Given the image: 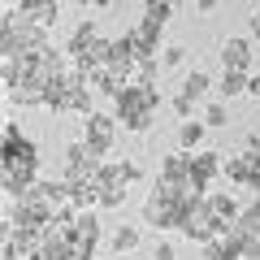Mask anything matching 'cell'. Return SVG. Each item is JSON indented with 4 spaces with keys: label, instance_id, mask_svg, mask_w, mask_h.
<instances>
[{
    "label": "cell",
    "instance_id": "836d02e7",
    "mask_svg": "<svg viewBox=\"0 0 260 260\" xmlns=\"http://www.w3.org/2000/svg\"><path fill=\"white\" fill-rule=\"evenodd\" d=\"M113 5H117V0H95V9H113Z\"/></svg>",
    "mask_w": 260,
    "mask_h": 260
},
{
    "label": "cell",
    "instance_id": "9a60e30c",
    "mask_svg": "<svg viewBox=\"0 0 260 260\" xmlns=\"http://www.w3.org/2000/svg\"><path fill=\"white\" fill-rule=\"evenodd\" d=\"M204 135H208L204 117H186L182 126H178V148H182V152H200V143H204Z\"/></svg>",
    "mask_w": 260,
    "mask_h": 260
},
{
    "label": "cell",
    "instance_id": "d6986e66",
    "mask_svg": "<svg viewBox=\"0 0 260 260\" xmlns=\"http://www.w3.org/2000/svg\"><path fill=\"white\" fill-rule=\"evenodd\" d=\"M247 78H251V74H239V70H221V78H217V95H221V100L247 95Z\"/></svg>",
    "mask_w": 260,
    "mask_h": 260
},
{
    "label": "cell",
    "instance_id": "7c38bea8",
    "mask_svg": "<svg viewBox=\"0 0 260 260\" xmlns=\"http://www.w3.org/2000/svg\"><path fill=\"white\" fill-rule=\"evenodd\" d=\"M200 251H204V260H239L243 256V239L234 230H221L208 243H200Z\"/></svg>",
    "mask_w": 260,
    "mask_h": 260
},
{
    "label": "cell",
    "instance_id": "2e32d148",
    "mask_svg": "<svg viewBox=\"0 0 260 260\" xmlns=\"http://www.w3.org/2000/svg\"><path fill=\"white\" fill-rule=\"evenodd\" d=\"M208 91H213V78H208L204 70H191V74L182 78V91H178V95H182V100H191V104H204Z\"/></svg>",
    "mask_w": 260,
    "mask_h": 260
},
{
    "label": "cell",
    "instance_id": "7402d4cb",
    "mask_svg": "<svg viewBox=\"0 0 260 260\" xmlns=\"http://www.w3.org/2000/svg\"><path fill=\"white\" fill-rule=\"evenodd\" d=\"M74 230L83 234V239H91V243H100V217H95V208H83V213H78V221H74Z\"/></svg>",
    "mask_w": 260,
    "mask_h": 260
},
{
    "label": "cell",
    "instance_id": "3957f363",
    "mask_svg": "<svg viewBox=\"0 0 260 260\" xmlns=\"http://www.w3.org/2000/svg\"><path fill=\"white\" fill-rule=\"evenodd\" d=\"M100 160H104L100 152H91L83 139H78V143H70V148H65V156H61V178H65L70 186L91 182V178H95V169H100Z\"/></svg>",
    "mask_w": 260,
    "mask_h": 260
},
{
    "label": "cell",
    "instance_id": "ba28073f",
    "mask_svg": "<svg viewBox=\"0 0 260 260\" xmlns=\"http://www.w3.org/2000/svg\"><path fill=\"white\" fill-rule=\"evenodd\" d=\"M251 44H256V39H239V35H230V39L221 44V70L251 74V70H256V61H251Z\"/></svg>",
    "mask_w": 260,
    "mask_h": 260
},
{
    "label": "cell",
    "instance_id": "f1b7e54d",
    "mask_svg": "<svg viewBox=\"0 0 260 260\" xmlns=\"http://www.w3.org/2000/svg\"><path fill=\"white\" fill-rule=\"evenodd\" d=\"M0 260H26V251H22L18 243H9V239H5V251H0Z\"/></svg>",
    "mask_w": 260,
    "mask_h": 260
},
{
    "label": "cell",
    "instance_id": "484cf974",
    "mask_svg": "<svg viewBox=\"0 0 260 260\" xmlns=\"http://www.w3.org/2000/svg\"><path fill=\"white\" fill-rule=\"evenodd\" d=\"M121 178H126V186H135L143 178V169H139V160H121Z\"/></svg>",
    "mask_w": 260,
    "mask_h": 260
},
{
    "label": "cell",
    "instance_id": "52a82bcc",
    "mask_svg": "<svg viewBox=\"0 0 260 260\" xmlns=\"http://www.w3.org/2000/svg\"><path fill=\"white\" fill-rule=\"evenodd\" d=\"M221 178H230L234 186H251V191H256V182H260V152L243 148L239 156H230V160H225Z\"/></svg>",
    "mask_w": 260,
    "mask_h": 260
},
{
    "label": "cell",
    "instance_id": "d6a6232c",
    "mask_svg": "<svg viewBox=\"0 0 260 260\" xmlns=\"http://www.w3.org/2000/svg\"><path fill=\"white\" fill-rule=\"evenodd\" d=\"M247 148H251V152H260V130H256V135H247Z\"/></svg>",
    "mask_w": 260,
    "mask_h": 260
},
{
    "label": "cell",
    "instance_id": "f35d334b",
    "mask_svg": "<svg viewBox=\"0 0 260 260\" xmlns=\"http://www.w3.org/2000/svg\"><path fill=\"white\" fill-rule=\"evenodd\" d=\"M256 5H260V0H256Z\"/></svg>",
    "mask_w": 260,
    "mask_h": 260
},
{
    "label": "cell",
    "instance_id": "4dcf8cb0",
    "mask_svg": "<svg viewBox=\"0 0 260 260\" xmlns=\"http://www.w3.org/2000/svg\"><path fill=\"white\" fill-rule=\"evenodd\" d=\"M217 5L221 0H195V13H217Z\"/></svg>",
    "mask_w": 260,
    "mask_h": 260
},
{
    "label": "cell",
    "instance_id": "8d00e7d4",
    "mask_svg": "<svg viewBox=\"0 0 260 260\" xmlns=\"http://www.w3.org/2000/svg\"><path fill=\"white\" fill-rule=\"evenodd\" d=\"M239 260H256V256H247V251H243V256H239Z\"/></svg>",
    "mask_w": 260,
    "mask_h": 260
},
{
    "label": "cell",
    "instance_id": "cb8c5ba5",
    "mask_svg": "<svg viewBox=\"0 0 260 260\" xmlns=\"http://www.w3.org/2000/svg\"><path fill=\"white\" fill-rule=\"evenodd\" d=\"M143 18H148V22H160V26H165V22L174 18V5H169V0H143Z\"/></svg>",
    "mask_w": 260,
    "mask_h": 260
},
{
    "label": "cell",
    "instance_id": "9c48e42d",
    "mask_svg": "<svg viewBox=\"0 0 260 260\" xmlns=\"http://www.w3.org/2000/svg\"><path fill=\"white\" fill-rule=\"evenodd\" d=\"M130 39H135V48H139V61H148V56H160V48H165V26L143 18L139 26H130Z\"/></svg>",
    "mask_w": 260,
    "mask_h": 260
},
{
    "label": "cell",
    "instance_id": "4fadbf2b",
    "mask_svg": "<svg viewBox=\"0 0 260 260\" xmlns=\"http://www.w3.org/2000/svg\"><path fill=\"white\" fill-rule=\"evenodd\" d=\"M95 39H100V30H95V22L91 18H83L74 30H70V39H65V56L74 61V56H83V52H91L95 48Z\"/></svg>",
    "mask_w": 260,
    "mask_h": 260
},
{
    "label": "cell",
    "instance_id": "8fae6325",
    "mask_svg": "<svg viewBox=\"0 0 260 260\" xmlns=\"http://www.w3.org/2000/svg\"><path fill=\"white\" fill-rule=\"evenodd\" d=\"M18 13L26 22H35V26L52 30L56 18H61V0H18Z\"/></svg>",
    "mask_w": 260,
    "mask_h": 260
},
{
    "label": "cell",
    "instance_id": "5b68a950",
    "mask_svg": "<svg viewBox=\"0 0 260 260\" xmlns=\"http://www.w3.org/2000/svg\"><path fill=\"white\" fill-rule=\"evenodd\" d=\"M117 126L121 121L113 113H91V117H83V143L91 152H100V156H109L113 143H117Z\"/></svg>",
    "mask_w": 260,
    "mask_h": 260
},
{
    "label": "cell",
    "instance_id": "ffe728a7",
    "mask_svg": "<svg viewBox=\"0 0 260 260\" xmlns=\"http://www.w3.org/2000/svg\"><path fill=\"white\" fill-rule=\"evenodd\" d=\"M109 247L117 251V256L135 251V247H139V230H135V225H117V230H113V239H109Z\"/></svg>",
    "mask_w": 260,
    "mask_h": 260
},
{
    "label": "cell",
    "instance_id": "d4e9b609",
    "mask_svg": "<svg viewBox=\"0 0 260 260\" xmlns=\"http://www.w3.org/2000/svg\"><path fill=\"white\" fill-rule=\"evenodd\" d=\"M182 61H186V48L182 44H165V48H160V65H165V70H178Z\"/></svg>",
    "mask_w": 260,
    "mask_h": 260
},
{
    "label": "cell",
    "instance_id": "6da1fadb",
    "mask_svg": "<svg viewBox=\"0 0 260 260\" xmlns=\"http://www.w3.org/2000/svg\"><path fill=\"white\" fill-rule=\"evenodd\" d=\"M39 182V148L35 139L22 135L18 121H5V148H0V186H5V200H22L30 186Z\"/></svg>",
    "mask_w": 260,
    "mask_h": 260
},
{
    "label": "cell",
    "instance_id": "8992f818",
    "mask_svg": "<svg viewBox=\"0 0 260 260\" xmlns=\"http://www.w3.org/2000/svg\"><path fill=\"white\" fill-rule=\"evenodd\" d=\"M182 208H186V204H174L169 195H160L156 186H152V195L143 200V221H148L152 230H178V221H182Z\"/></svg>",
    "mask_w": 260,
    "mask_h": 260
},
{
    "label": "cell",
    "instance_id": "7a4b0ae2",
    "mask_svg": "<svg viewBox=\"0 0 260 260\" xmlns=\"http://www.w3.org/2000/svg\"><path fill=\"white\" fill-rule=\"evenodd\" d=\"M156 113H160V95L156 87H143V83H126L117 95H113V117L130 130V135H148L156 126Z\"/></svg>",
    "mask_w": 260,
    "mask_h": 260
},
{
    "label": "cell",
    "instance_id": "e0dca14e",
    "mask_svg": "<svg viewBox=\"0 0 260 260\" xmlns=\"http://www.w3.org/2000/svg\"><path fill=\"white\" fill-rule=\"evenodd\" d=\"M44 109L48 113H70V78H52L48 83V91H44Z\"/></svg>",
    "mask_w": 260,
    "mask_h": 260
},
{
    "label": "cell",
    "instance_id": "44dd1931",
    "mask_svg": "<svg viewBox=\"0 0 260 260\" xmlns=\"http://www.w3.org/2000/svg\"><path fill=\"white\" fill-rule=\"evenodd\" d=\"M200 117H204L208 130H221L225 121H230V109H225V100H208L204 109H200Z\"/></svg>",
    "mask_w": 260,
    "mask_h": 260
},
{
    "label": "cell",
    "instance_id": "603a6c76",
    "mask_svg": "<svg viewBox=\"0 0 260 260\" xmlns=\"http://www.w3.org/2000/svg\"><path fill=\"white\" fill-rule=\"evenodd\" d=\"M160 70H165V65H160V56H148V61H139V65H135V78H130V83L156 87V74H160Z\"/></svg>",
    "mask_w": 260,
    "mask_h": 260
},
{
    "label": "cell",
    "instance_id": "f546056e",
    "mask_svg": "<svg viewBox=\"0 0 260 260\" xmlns=\"http://www.w3.org/2000/svg\"><path fill=\"white\" fill-rule=\"evenodd\" d=\"M247 95H251V100H260V70H251V78H247Z\"/></svg>",
    "mask_w": 260,
    "mask_h": 260
},
{
    "label": "cell",
    "instance_id": "e575fe53",
    "mask_svg": "<svg viewBox=\"0 0 260 260\" xmlns=\"http://www.w3.org/2000/svg\"><path fill=\"white\" fill-rule=\"evenodd\" d=\"M74 5H83V9H91V5H95V0H74Z\"/></svg>",
    "mask_w": 260,
    "mask_h": 260
},
{
    "label": "cell",
    "instance_id": "74e56055",
    "mask_svg": "<svg viewBox=\"0 0 260 260\" xmlns=\"http://www.w3.org/2000/svg\"><path fill=\"white\" fill-rule=\"evenodd\" d=\"M256 195H260V182H256Z\"/></svg>",
    "mask_w": 260,
    "mask_h": 260
},
{
    "label": "cell",
    "instance_id": "30bf717a",
    "mask_svg": "<svg viewBox=\"0 0 260 260\" xmlns=\"http://www.w3.org/2000/svg\"><path fill=\"white\" fill-rule=\"evenodd\" d=\"M221 169H225V160L217 156V152H208V148L191 152V182L200 186V191H208V182H213V178H221Z\"/></svg>",
    "mask_w": 260,
    "mask_h": 260
},
{
    "label": "cell",
    "instance_id": "ac0fdd59",
    "mask_svg": "<svg viewBox=\"0 0 260 260\" xmlns=\"http://www.w3.org/2000/svg\"><path fill=\"white\" fill-rule=\"evenodd\" d=\"M160 178H178V182H191V152H169L160 160Z\"/></svg>",
    "mask_w": 260,
    "mask_h": 260
},
{
    "label": "cell",
    "instance_id": "5bb4252c",
    "mask_svg": "<svg viewBox=\"0 0 260 260\" xmlns=\"http://www.w3.org/2000/svg\"><path fill=\"white\" fill-rule=\"evenodd\" d=\"M208 208H213V217H217V225H221V230H230L234 221H239V200H234V195H225V191H213L208 195Z\"/></svg>",
    "mask_w": 260,
    "mask_h": 260
},
{
    "label": "cell",
    "instance_id": "277c9868",
    "mask_svg": "<svg viewBox=\"0 0 260 260\" xmlns=\"http://www.w3.org/2000/svg\"><path fill=\"white\" fill-rule=\"evenodd\" d=\"M178 230H182L186 239H195V243H208L213 234H221V225H217L213 208H208V195H200V200H191V204L182 208V221H178Z\"/></svg>",
    "mask_w": 260,
    "mask_h": 260
},
{
    "label": "cell",
    "instance_id": "83f0119b",
    "mask_svg": "<svg viewBox=\"0 0 260 260\" xmlns=\"http://www.w3.org/2000/svg\"><path fill=\"white\" fill-rule=\"evenodd\" d=\"M169 109H174L178 117L186 121V117H191V113H195V104H191V100H182V95H174V104H169Z\"/></svg>",
    "mask_w": 260,
    "mask_h": 260
},
{
    "label": "cell",
    "instance_id": "d590c367",
    "mask_svg": "<svg viewBox=\"0 0 260 260\" xmlns=\"http://www.w3.org/2000/svg\"><path fill=\"white\" fill-rule=\"evenodd\" d=\"M169 5H174V9H182V5H186V0H169Z\"/></svg>",
    "mask_w": 260,
    "mask_h": 260
},
{
    "label": "cell",
    "instance_id": "1f68e13d",
    "mask_svg": "<svg viewBox=\"0 0 260 260\" xmlns=\"http://www.w3.org/2000/svg\"><path fill=\"white\" fill-rule=\"evenodd\" d=\"M251 39H256V44H260V9L251 13Z\"/></svg>",
    "mask_w": 260,
    "mask_h": 260
},
{
    "label": "cell",
    "instance_id": "4316f807",
    "mask_svg": "<svg viewBox=\"0 0 260 260\" xmlns=\"http://www.w3.org/2000/svg\"><path fill=\"white\" fill-rule=\"evenodd\" d=\"M152 260H178V247H174L169 239H160V243H156V251H152Z\"/></svg>",
    "mask_w": 260,
    "mask_h": 260
}]
</instances>
